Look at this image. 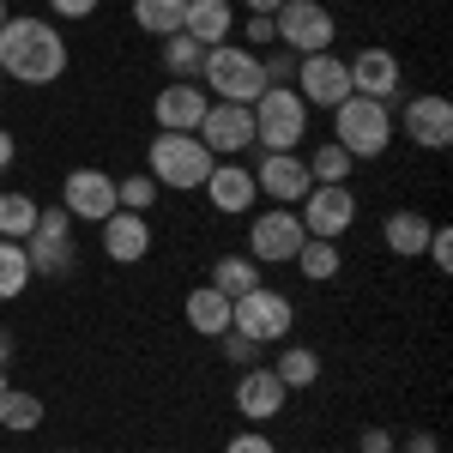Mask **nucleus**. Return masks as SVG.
Here are the masks:
<instances>
[{"instance_id": "1", "label": "nucleus", "mask_w": 453, "mask_h": 453, "mask_svg": "<svg viewBox=\"0 0 453 453\" xmlns=\"http://www.w3.org/2000/svg\"><path fill=\"white\" fill-rule=\"evenodd\" d=\"M61 73H67V36L49 19L6 12V25H0V79H12V85H55Z\"/></svg>"}, {"instance_id": "2", "label": "nucleus", "mask_w": 453, "mask_h": 453, "mask_svg": "<svg viewBox=\"0 0 453 453\" xmlns=\"http://www.w3.org/2000/svg\"><path fill=\"white\" fill-rule=\"evenodd\" d=\"M200 91H206L211 104H254V97L266 91L260 55L242 49V42H218V49H206V61H200Z\"/></svg>"}, {"instance_id": "3", "label": "nucleus", "mask_w": 453, "mask_h": 453, "mask_svg": "<svg viewBox=\"0 0 453 453\" xmlns=\"http://www.w3.org/2000/svg\"><path fill=\"white\" fill-rule=\"evenodd\" d=\"M211 164H218V157L200 145V134H157L151 151H145V175H151L157 188H175V194L206 188Z\"/></svg>"}, {"instance_id": "4", "label": "nucleus", "mask_w": 453, "mask_h": 453, "mask_svg": "<svg viewBox=\"0 0 453 453\" xmlns=\"http://www.w3.org/2000/svg\"><path fill=\"white\" fill-rule=\"evenodd\" d=\"M333 145H345L350 164H363V157H387V145H393V109L350 91L345 104L333 109Z\"/></svg>"}, {"instance_id": "5", "label": "nucleus", "mask_w": 453, "mask_h": 453, "mask_svg": "<svg viewBox=\"0 0 453 453\" xmlns=\"http://www.w3.org/2000/svg\"><path fill=\"white\" fill-rule=\"evenodd\" d=\"M248 109H254V145L260 151H296L309 140V104L290 85H266Z\"/></svg>"}, {"instance_id": "6", "label": "nucleus", "mask_w": 453, "mask_h": 453, "mask_svg": "<svg viewBox=\"0 0 453 453\" xmlns=\"http://www.w3.org/2000/svg\"><path fill=\"white\" fill-rule=\"evenodd\" d=\"M290 326H296V303L284 290H273V284H254L248 296L230 303V333H242L254 345H284Z\"/></svg>"}, {"instance_id": "7", "label": "nucleus", "mask_w": 453, "mask_h": 453, "mask_svg": "<svg viewBox=\"0 0 453 453\" xmlns=\"http://www.w3.org/2000/svg\"><path fill=\"white\" fill-rule=\"evenodd\" d=\"M273 31H279V42L290 55H326L333 36H339V19L320 0H284L279 12H273Z\"/></svg>"}, {"instance_id": "8", "label": "nucleus", "mask_w": 453, "mask_h": 453, "mask_svg": "<svg viewBox=\"0 0 453 453\" xmlns=\"http://www.w3.org/2000/svg\"><path fill=\"white\" fill-rule=\"evenodd\" d=\"M309 242V230H303V218L296 206H273L260 211L254 224H248V260H260V266H284V260H296V248Z\"/></svg>"}, {"instance_id": "9", "label": "nucleus", "mask_w": 453, "mask_h": 453, "mask_svg": "<svg viewBox=\"0 0 453 453\" xmlns=\"http://www.w3.org/2000/svg\"><path fill=\"white\" fill-rule=\"evenodd\" d=\"M296 218H303V230H309V236L339 242L350 224H357V194H350L345 181H314L309 194H303V206H296Z\"/></svg>"}, {"instance_id": "10", "label": "nucleus", "mask_w": 453, "mask_h": 453, "mask_svg": "<svg viewBox=\"0 0 453 453\" xmlns=\"http://www.w3.org/2000/svg\"><path fill=\"white\" fill-rule=\"evenodd\" d=\"M290 91H296L309 109H326V115H333V109L350 97V73H345V61H339L333 49H326V55H303V61H296V79H290Z\"/></svg>"}, {"instance_id": "11", "label": "nucleus", "mask_w": 453, "mask_h": 453, "mask_svg": "<svg viewBox=\"0 0 453 453\" xmlns=\"http://www.w3.org/2000/svg\"><path fill=\"white\" fill-rule=\"evenodd\" d=\"M61 206L73 211V224H104L109 211H115V175L91 170V164L67 170V181H61Z\"/></svg>"}, {"instance_id": "12", "label": "nucleus", "mask_w": 453, "mask_h": 453, "mask_svg": "<svg viewBox=\"0 0 453 453\" xmlns=\"http://www.w3.org/2000/svg\"><path fill=\"white\" fill-rule=\"evenodd\" d=\"M309 164L296 157V151H260V164H254V194H266L273 206H303V194H309Z\"/></svg>"}, {"instance_id": "13", "label": "nucleus", "mask_w": 453, "mask_h": 453, "mask_svg": "<svg viewBox=\"0 0 453 453\" xmlns=\"http://www.w3.org/2000/svg\"><path fill=\"white\" fill-rule=\"evenodd\" d=\"M194 134H200V145H206L211 157H236V151L254 145V109L248 104H211Z\"/></svg>"}, {"instance_id": "14", "label": "nucleus", "mask_w": 453, "mask_h": 453, "mask_svg": "<svg viewBox=\"0 0 453 453\" xmlns=\"http://www.w3.org/2000/svg\"><path fill=\"white\" fill-rule=\"evenodd\" d=\"M206 109H211V97L200 91V79H170V85L157 91L151 115H157V134H194Z\"/></svg>"}, {"instance_id": "15", "label": "nucleus", "mask_w": 453, "mask_h": 453, "mask_svg": "<svg viewBox=\"0 0 453 453\" xmlns=\"http://www.w3.org/2000/svg\"><path fill=\"white\" fill-rule=\"evenodd\" d=\"M284 405H290V393H284V381L273 375V363H254V369L236 375V411H242L248 423H273Z\"/></svg>"}, {"instance_id": "16", "label": "nucleus", "mask_w": 453, "mask_h": 453, "mask_svg": "<svg viewBox=\"0 0 453 453\" xmlns=\"http://www.w3.org/2000/svg\"><path fill=\"white\" fill-rule=\"evenodd\" d=\"M350 73V91L357 97H375V104H393L399 97V55L393 49H357L345 61Z\"/></svg>"}, {"instance_id": "17", "label": "nucleus", "mask_w": 453, "mask_h": 453, "mask_svg": "<svg viewBox=\"0 0 453 453\" xmlns=\"http://www.w3.org/2000/svg\"><path fill=\"white\" fill-rule=\"evenodd\" d=\"M405 140L418 145V151H448L453 145V104L448 97H411L405 104Z\"/></svg>"}, {"instance_id": "18", "label": "nucleus", "mask_w": 453, "mask_h": 453, "mask_svg": "<svg viewBox=\"0 0 453 453\" xmlns=\"http://www.w3.org/2000/svg\"><path fill=\"white\" fill-rule=\"evenodd\" d=\"M200 194H206L224 218H242V211H254V200H260V194H254V170H242L236 157H218Z\"/></svg>"}, {"instance_id": "19", "label": "nucleus", "mask_w": 453, "mask_h": 453, "mask_svg": "<svg viewBox=\"0 0 453 453\" xmlns=\"http://www.w3.org/2000/svg\"><path fill=\"white\" fill-rule=\"evenodd\" d=\"M97 230H104V254L115 260V266H134V260L151 254V224H145V211H121L115 206Z\"/></svg>"}, {"instance_id": "20", "label": "nucleus", "mask_w": 453, "mask_h": 453, "mask_svg": "<svg viewBox=\"0 0 453 453\" xmlns=\"http://www.w3.org/2000/svg\"><path fill=\"white\" fill-rule=\"evenodd\" d=\"M181 31L194 36L200 49H218L224 36L236 31V6H230V0H188V12H181Z\"/></svg>"}, {"instance_id": "21", "label": "nucleus", "mask_w": 453, "mask_h": 453, "mask_svg": "<svg viewBox=\"0 0 453 453\" xmlns=\"http://www.w3.org/2000/svg\"><path fill=\"white\" fill-rule=\"evenodd\" d=\"M25 260H31V279H73L79 273L73 236H31L25 242Z\"/></svg>"}, {"instance_id": "22", "label": "nucleus", "mask_w": 453, "mask_h": 453, "mask_svg": "<svg viewBox=\"0 0 453 453\" xmlns=\"http://www.w3.org/2000/svg\"><path fill=\"white\" fill-rule=\"evenodd\" d=\"M429 230H435V218H423V211H411V206L387 211V224H381L387 248H393L399 260H418L423 248H429Z\"/></svg>"}, {"instance_id": "23", "label": "nucleus", "mask_w": 453, "mask_h": 453, "mask_svg": "<svg viewBox=\"0 0 453 453\" xmlns=\"http://www.w3.org/2000/svg\"><path fill=\"white\" fill-rule=\"evenodd\" d=\"M188 326H194L200 339H218V333H230V296H224V290H211V284L188 290Z\"/></svg>"}, {"instance_id": "24", "label": "nucleus", "mask_w": 453, "mask_h": 453, "mask_svg": "<svg viewBox=\"0 0 453 453\" xmlns=\"http://www.w3.org/2000/svg\"><path fill=\"white\" fill-rule=\"evenodd\" d=\"M273 375L284 381V393H309V387H320V350L284 345L279 357H273Z\"/></svg>"}, {"instance_id": "25", "label": "nucleus", "mask_w": 453, "mask_h": 453, "mask_svg": "<svg viewBox=\"0 0 453 453\" xmlns=\"http://www.w3.org/2000/svg\"><path fill=\"white\" fill-rule=\"evenodd\" d=\"M36 211L42 206H36L25 188H6V194H0V242H31Z\"/></svg>"}, {"instance_id": "26", "label": "nucleus", "mask_w": 453, "mask_h": 453, "mask_svg": "<svg viewBox=\"0 0 453 453\" xmlns=\"http://www.w3.org/2000/svg\"><path fill=\"white\" fill-rule=\"evenodd\" d=\"M303 279L314 284H326V279H339V266H345V254H339V242H326V236H309V242L296 248V260H290Z\"/></svg>"}, {"instance_id": "27", "label": "nucleus", "mask_w": 453, "mask_h": 453, "mask_svg": "<svg viewBox=\"0 0 453 453\" xmlns=\"http://www.w3.org/2000/svg\"><path fill=\"white\" fill-rule=\"evenodd\" d=\"M0 429H12V435L42 429V399L25 393V387H6V393H0Z\"/></svg>"}, {"instance_id": "28", "label": "nucleus", "mask_w": 453, "mask_h": 453, "mask_svg": "<svg viewBox=\"0 0 453 453\" xmlns=\"http://www.w3.org/2000/svg\"><path fill=\"white\" fill-rule=\"evenodd\" d=\"M254 284H260V260H248V254H224V260L211 266V290H224L230 303L248 296Z\"/></svg>"}, {"instance_id": "29", "label": "nucleus", "mask_w": 453, "mask_h": 453, "mask_svg": "<svg viewBox=\"0 0 453 453\" xmlns=\"http://www.w3.org/2000/svg\"><path fill=\"white\" fill-rule=\"evenodd\" d=\"M157 42H164L157 55H164V73H170V79H200V61H206V49H200V42H194L188 31L157 36Z\"/></svg>"}, {"instance_id": "30", "label": "nucleus", "mask_w": 453, "mask_h": 453, "mask_svg": "<svg viewBox=\"0 0 453 453\" xmlns=\"http://www.w3.org/2000/svg\"><path fill=\"white\" fill-rule=\"evenodd\" d=\"M181 12H188V0H134V25L145 36H175L181 31Z\"/></svg>"}, {"instance_id": "31", "label": "nucleus", "mask_w": 453, "mask_h": 453, "mask_svg": "<svg viewBox=\"0 0 453 453\" xmlns=\"http://www.w3.org/2000/svg\"><path fill=\"white\" fill-rule=\"evenodd\" d=\"M31 290V260H25V242H0V303L25 296Z\"/></svg>"}, {"instance_id": "32", "label": "nucleus", "mask_w": 453, "mask_h": 453, "mask_svg": "<svg viewBox=\"0 0 453 453\" xmlns=\"http://www.w3.org/2000/svg\"><path fill=\"white\" fill-rule=\"evenodd\" d=\"M303 164H309V181H350V151L333 140H320Z\"/></svg>"}, {"instance_id": "33", "label": "nucleus", "mask_w": 453, "mask_h": 453, "mask_svg": "<svg viewBox=\"0 0 453 453\" xmlns=\"http://www.w3.org/2000/svg\"><path fill=\"white\" fill-rule=\"evenodd\" d=\"M157 194H164V188H157L151 175H127V181H115V206H121V211H151V206H157Z\"/></svg>"}, {"instance_id": "34", "label": "nucleus", "mask_w": 453, "mask_h": 453, "mask_svg": "<svg viewBox=\"0 0 453 453\" xmlns=\"http://www.w3.org/2000/svg\"><path fill=\"white\" fill-rule=\"evenodd\" d=\"M296 61H303V55H290L284 42H273V55L260 61V73H266V85H290V79H296Z\"/></svg>"}, {"instance_id": "35", "label": "nucleus", "mask_w": 453, "mask_h": 453, "mask_svg": "<svg viewBox=\"0 0 453 453\" xmlns=\"http://www.w3.org/2000/svg\"><path fill=\"white\" fill-rule=\"evenodd\" d=\"M218 339H224V357H230L236 369H254L260 350H266V345H254V339H242V333H218Z\"/></svg>"}, {"instance_id": "36", "label": "nucleus", "mask_w": 453, "mask_h": 453, "mask_svg": "<svg viewBox=\"0 0 453 453\" xmlns=\"http://www.w3.org/2000/svg\"><path fill=\"white\" fill-rule=\"evenodd\" d=\"M31 236H73V211L67 206H42L36 211V230Z\"/></svg>"}, {"instance_id": "37", "label": "nucleus", "mask_w": 453, "mask_h": 453, "mask_svg": "<svg viewBox=\"0 0 453 453\" xmlns=\"http://www.w3.org/2000/svg\"><path fill=\"white\" fill-rule=\"evenodd\" d=\"M224 453H279V448H273L266 429H236V435L224 441Z\"/></svg>"}, {"instance_id": "38", "label": "nucleus", "mask_w": 453, "mask_h": 453, "mask_svg": "<svg viewBox=\"0 0 453 453\" xmlns=\"http://www.w3.org/2000/svg\"><path fill=\"white\" fill-rule=\"evenodd\" d=\"M423 254L435 260V273H448V266H453V230H448V224L429 230V248H423Z\"/></svg>"}, {"instance_id": "39", "label": "nucleus", "mask_w": 453, "mask_h": 453, "mask_svg": "<svg viewBox=\"0 0 453 453\" xmlns=\"http://www.w3.org/2000/svg\"><path fill=\"white\" fill-rule=\"evenodd\" d=\"M357 453H393V435H387L381 423H369V429L357 435Z\"/></svg>"}, {"instance_id": "40", "label": "nucleus", "mask_w": 453, "mask_h": 453, "mask_svg": "<svg viewBox=\"0 0 453 453\" xmlns=\"http://www.w3.org/2000/svg\"><path fill=\"white\" fill-rule=\"evenodd\" d=\"M97 6H104V0H49V12H55V19H91Z\"/></svg>"}, {"instance_id": "41", "label": "nucleus", "mask_w": 453, "mask_h": 453, "mask_svg": "<svg viewBox=\"0 0 453 453\" xmlns=\"http://www.w3.org/2000/svg\"><path fill=\"white\" fill-rule=\"evenodd\" d=\"M393 453H441V441H435L429 429H411L405 441H393Z\"/></svg>"}, {"instance_id": "42", "label": "nucleus", "mask_w": 453, "mask_h": 453, "mask_svg": "<svg viewBox=\"0 0 453 453\" xmlns=\"http://www.w3.org/2000/svg\"><path fill=\"white\" fill-rule=\"evenodd\" d=\"M248 42H254V49H273V42H279V31H273V19L248 12Z\"/></svg>"}, {"instance_id": "43", "label": "nucleus", "mask_w": 453, "mask_h": 453, "mask_svg": "<svg viewBox=\"0 0 453 453\" xmlns=\"http://www.w3.org/2000/svg\"><path fill=\"white\" fill-rule=\"evenodd\" d=\"M12 157H19V140H12V134L0 127V170H12Z\"/></svg>"}, {"instance_id": "44", "label": "nucleus", "mask_w": 453, "mask_h": 453, "mask_svg": "<svg viewBox=\"0 0 453 453\" xmlns=\"http://www.w3.org/2000/svg\"><path fill=\"white\" fill-rule=\"evenodd\" d=\"M242 6H248V12H260V19H273V12H279L284 0H242Z\"/></svg>"}, {"instance_id": "45", "label": "nucleus", "mask_w": 453, "mask_h": 453, "mask_svg": "<svg viewBox=\"0 0 453 453\" xmlns=\"http://www.w3.org/2000/svg\"><path fill=\"white\" fill-rule=\"evenodd\" d=\"M12 350H19V345H12V333H6V326H0V369H6V363H12Z\"/></svg>"}, {"instance_id": "46", "label": "nucleus", "mask_w": 453, "mask_h": 453, "mask_svg": "<svg viewBox=\"0 0 453 453\" xmlns=\"http://www.w3.org/2000/svg\"><path fill=\"white\" fill-rule=\"evenodd\" d=\"M6 387H12V381H6V369H0V393H6Z\"/></svg>"}, {"instance_id": "47", "label": "nucleus", "mask_w": 453, "mask_h": 453, "mask_svg": "<svg viewBox=\"0 0 453 453\" xmlns=\"http://www.w3.org/2000/svg\"><path fill=\"white\" fill-rule=\"evenodd\" d=\"M0 25H6V0H0Z\"/></svg>"}, {"instance_id": "48", "label": "nucleus", "mask_w": 453, "mask_h": 453, "mask_svg": "<svg viewBox=\"0 0 453 453\" xmlns=\"http://www.w3.org/2000/svg\"><path fill=\"white\" fill-rule=\"evenodd\" d=\"M61 453H79V448H61Z\"/></svg>"}]
</instances>
